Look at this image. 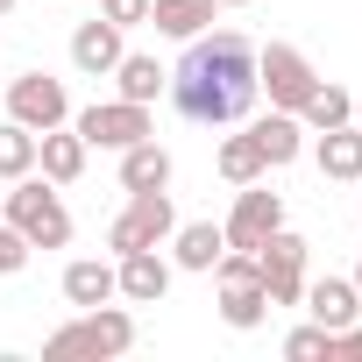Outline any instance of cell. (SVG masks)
<instances>
[{"instance_id": "6da1fadb", "label": "cell", "mask_w": 362, "mask_h": 362, "mask_svg": "<svg viewBox=\"0 0 362 362\" xmlns=\"http://www.w3.org/2000/svg\"><path fill=\"white\" fill-rule=\"evenodd\" d=\"M170 100H177V114L199 121V128L249 121V107L263 100L256 93V43L242 29H199L185 43V57L170 64Z\"/></svg>"}, {"instance_id": "7a4b0ae2", "label": "cell", "mask_w": 362, "mask_h": 362, "mask_svg": "<svg viewBox=\"0 0 362 362\" xmlns=\"http://www.w3.org/2000/svg\"><path fill=\"white\" fill-rule=\"evenodd\" d=\"M135 348V313L128 305H86L71 327H57L50 341H43V355H57V362H71V355H93V362H114V355H128Z\"/></svg>"}, {"instance_id": "3957f363", "label": "cell", "mask_w": 362, "mask_h": 362, "mask_svg": "<svg viewBox=\"0 0 362 362\" xmlns=\"http://www.w3.org/2000/svg\"><path fill=\"white\" fill-rule=\"evenodd\" d=\"M8 228H22L29 235V249H64L71 242V214H64V199L50 192V177H15V192H8V214H0Z\"/></svg>"}, {"instance_id": "277c9868", "label": "cell", "mask_w": 362, "mask_h": 362, "mask_svg": "<svg viewBox=\"0 0 362 362\" xmlns=\"http://www.w3.org/2000/svg\"><path fill=\"white\" fill-rule=\"evenodd\" d=\"M170 228H177L170 192H128V206H121L114 228H107V249H114V256H128V249H163Z\"/></svg>"}, {"instance_id": "5b68a950", "label": "cell", "mask_w": 362, "mask_h": 362, "mask_svg": "<svg viewBox=\"0 0 362 362\" xmlns=\"http://www.w3.org/2000/svg\"><path fill=\"white\" fill-rule=\"evenodd\" d=\"M313 86H320V71H313V57H305V50H291V43L256 50V93H270V107L298 114V107L313 100Z\"/></svg>"}, {"instance_id": "8992f818", "label": "cell", "mask_w": 362, "mask_h": 362, "mask_svg": "<svg viewBox=\"0 0 362 362\" xmlns=\"http://www.w3.org/2000/svg\"><path fill=\"white\" fill-rule=\"evenodd\" d=\"M71 128L86 135V149H128V142H142V135H156V121H149V107H135V100H93V107H78L71 114Z\"/></svg>"}, {"instance_id": "52a82bcc", "label": "cell", "mask_w": 362, "mask_h": 362, "mask_svg": "<svg viewBox=\"0 0 362 362\" xmlns=\"http://www.w3.org/2000/svg\"><path fill=\"white\" fill-rule=\"evenodd\" d=\"M256 270H263L270 305H298V298H305V235L270 228V235L256 242Z\"/></svg>"}, {"instance_id": "ba28073f", "label": "cell", "mask_w": 362, "mask_h": 362, "mask_svg": "<svg viewBox=\"0 0 362 362\" xmlns=\"http://www.w3.org/2000/svg\"><path fill=\"white\" fill-rule=\"evenodd\" d=\"M8 121H22V128H64L71 121V93H64V78H50V71H22V78H8Z\"/></svg>"}, {"instance_id": "9c48e42d", "label": "cell", "mask_w": 362, "mask_h": 362, "mask_svg": "<svg viewBox=\"0 0 362 362\" xmlns=\"http://www.w3.org/2000/svg\"><path fill=\"white\" fill-rule=\"evenodd\" d=\"M270 228H284V192H270L263 177H256V185H235V206H228V221H221L228 249H256Z\"/></svg>"}, {"instance_id": "30bf717a", "label": "cell", "mask_w": 362, "mask_h": 362, "mask_svg": "<svg viewBox=\"0 0 362 362\" xmlns=\"http://www.w3.org/2000/svg\"><path fill=\"white\" fill-rule=\"evenodd\" d=\"M163 291H170V263H163L156 249L114 256V298H128V305H163Z\"/></svg>"}, {"instance_id": "8fae6325", "label": "cell", "mask_w": 362, "mask_h": 362, "mask_svg": "<svg viewBox=\"0 0 362 362\" xmlns=\"http://www.w3.org/2000/svg\"><path fill=\"white\" fill-rule=\"evenodd\" d=\"M121 57H128V29H121V22L100 15V22H78V29H71V64H78L86 78H107Z\"/></svg>"}, {"instance_id": "7c38bea8", "label": "cell", "mask_w": 362, "mask_h": 362, "mask_svg": "<svg viewBox=\"0 0 362 362\" xmlns=\"http://www.w3.org/2000/svg\"><path fill=\"white\" fill-rule=\"evenodd\" d=\"M327 334L334 327H348V320H362V291H355V277H305V298H298Z\"/></svg>"}, {"instance_id": "4fadbf2b", "label": "cell", "mask_w": 362, "mask_h": 362, "mask_svg": "<svg viewBox=\"0 0 362 362\" xmlns=\"http://www.w3.org/2000/svg\"><path fill=\"white\" fill-rule=\"evenodd\" d=\"M36 163H43V177L50 185H78L86 177V135L64 121V128H43L36 135Z\"/></svg>"}, {"instance_id": "5bb4252c", "label": "cell", "mask_w": 362, "mask_h": 362, "mask_svg": "<svg viewBox=\"0 0 362 362\" xmlns=\"http://www.w3.org/2000/svg\"><path fill=\"white\" fill-rule=\"evenodd\" d=\"M170 249H177V270L214 277V263L228 256V235H221L214 221H177V228H170Z\"/></svg>"}, {"instance_id": "9a60e30c", "label": "cell", "mask_w": 362, "mask_h": 362, "mask_svg": "<svg viewBox=\"0 0 362 362\" xmlns=\"http://www.w3.org/2000/svg\"><path fill=\"white\" fill-rule=\"evenodd\" d=\"M249 135H256V149H263V163H270V170L298 163V149H305V121H298V114H284V107H270L263 121H249Z\"/></svg>"}, {"instance_id": "2e32d148", "label": "cell", "mask_w": 362, "mask_h": 362, "mask_svg": "<svg viewBox=\"0 0 362 362\" xmlns=\"http://www.w3.org/2000/svg\"><path fill=\"white\" fill-rule=\"evenodd\" d=\"M163 185H170V149L156 135L128 142L121 149V192H163Z\"/></svg>"}, {"instance_id": "e0dca14e", "label": "cell", "mask_w": 362, "mask_h": 362, "mask_svg": "<svg viewBox=\"0 0 362 362\" xmlns=\"http://www.w3.org/2000/svg\"><path fill=\"white\" fill-rule=\"evenodd\" d=\"M313 156H320V177H334V185H355V177H362V121L327 128Z\"/></svg>"}, {"instance_id": "ac0fdd59", "label": "cell", "mask_w": 362, "mask_h": 362, "mask_svg": "<svg viewBox=\"0 0 362 362\" xmlns=\"http://www.w3.org/2000/svg\"><path fill=\"white\" fill-rule=\"evenodd\" d=\"M107 78H114V86H121V100H135V107H156V100L170 93V64H156V57H142V50H128Z\"/></svg>"}, {"instance_id": "d6986e66", "label": "cell", "mask_w": 362, "mask_h": 362, "mask_svg": "<svg viewBox=\"0 0 362 362\" xmlns=\"http://www.w3.org/2000/svg\"><path fill=\"white\" fill-rule=\"evenodd\" d=\"M214 15H221V0H149V22L170 43H192L199 29H214Z\"/></svg>"}, {"instance_id": "ffe728a7", "label": "cell", "mask_w": 362, "mask_h": 362, "mask_svg": "<svg viewBox=\"0 0 362 362\" xmlns=\"http://www.w3.org/2000/svg\"><path fill=\"white\" fill-rule=\"evenodd\" d=\"M221 320H228L235 334H256V327L270 320V291H263V277H235V284H221Z\"/></svg>"}, {"instance_id": "44dd1931", "label": "cell", "mask_w": 362, "mask_h": 362, "mask_svg": "<svg viewBox=\"0 0 362 362\" xmlns=\"http://www.w3.org/2000/svg\"><path fill=\"white\" fill-rule=\"evenodd\" d=\"M64 298L86 313V305H107L114 298V263H100V256H78V263H64Z\"/></svg>"}, {"instance_id": "7402d4cb", "label": "cell", "mask_w": 362, "mask_h": 362, "mask_svg": "<svg viewBox=\"0 0 362 362\" xmlns=\"http://www.w3.org/2000/svg\"><path fill=\"white\" fill-rule=\"evenodd\" d=\"M214 163H221V177H228V185H256V177L270 170L249 128H242V135H221V149H214Z\"/></svg>"}, {"instance_id": "603a6c76", "label": "cell", "mask_w": 362, "mask_h": 362, "mask_svg": "<svg viewBox=\"0 0 362 362\" xmlns=\"http://www.w3.org/2000/svg\"><path fill=\"white\" fill-rule=\"evenodd\" d=\"M298 121H305L313 135H327V128L355 121V93H348V86H327V78H320V86H313V100L298 107Z\"/></svg>"}, {"instance_id": "cb8c5ba5", "label": "cell", "mask_w": 362, "mask_h": 362, "mask_svg": "<svg viewBox=\"0 0 362 362\" xmlns=\"http://www.w3.org/2000/svg\"><path fill=\"white\" fill-rule=\"evenodd\" d=\"M36 170V128H22V121H0V177H29Z\"/></svg>"}, {"instance_id": "d4e9b609", "label": "cell", "mask_w": 362, "mask_h": 362, "mask_svg": "<svg viewBox=\"0 0 362 362\" xmlns=\"http://www.w3.org/2000/svg\"><path fill=\"white\" fill-rule=\"evenodd\" d=\"M284 355H291V362H320V355H334V334H327L320 320H305V327L284 334Z\"/></svg>"}, {"instance_id": "484cf974", "label": "cell", "mask_w": 362, "mask_h": 362, "mask_svg": "<svg viewBox=\"0 0 362 362\" xmlns=\"http://www.w3.org/2000/svg\"><path fill=\"white\" fill-rule=\"evenodd\" d=\"M29 256H36V249H29V235L0 221V277H15V270H29Z\"/></svg>"}, {"instance_id": "4316f807", "label": "cell", "mask_w": 362, "mask_h": 362, "mask_svg": "<svg viewBox=\"0 0 362 362\" xmlns=\"http://www.w3.org/2000/svg\"><path fill=\"white\" fill-rule=\"evenodd\" d=\"M100 15L121 22V29H142V22H149V0H100Z\"/></svg>"}, {"instance_id": "83f0119b", "label": "cell", "mask_w": 362, "mask_h": 362, "mask_svg": "<svg viewBox=\"0 0 362 362\" xmlns=\"http://www.w3.org/2000/svg\"><path fill=\"white\" fill-rule=\"evenodd\" d=\"M334 355H362V320H348V327H334Z\"/></svg>"}, {"instance_id": "f1b7e54d", "label": "cell", "mask_w": 362, "mask_h": 362, "mask_svg": "<svg viewBox=\"0 0 362 362\" xmlns=\"http://www.w3.org/2000/svg\"><path fill=\"white\" fill-rule=\"evenodd\" d=\"M0 15H15V0H0Z\"/></svg>"}, {"instance_id": "f546056e", "label": "cell", "mask_w": 362, "mask_h": 362, "mask_svg": "<svg viewBox=\"0 0 362 362\" xmlns=\"http://www.w3.org/2000/svg\"><path fill=\"white\" fill-rule=\"evenodd\" d=\"M221 8H249V0H221Z\"/></svg>"}, {"instance_id": "4dcf8cb0", "label": "cell", "mask_w": 362, "mask_h": 362, "mask_svg": "<svg viewBox=\"0 0 362 362\" xmlns=\"http://www.w3.org/2000/svg\"><path fill=\"white\" fill-rule=\"evenodd\" d=\"M355 291H362V263H355Z\"/></svg>"}, {"instance_id": "1f68e13d", "label": "cell", "mask_w": 362, "mask_h": 362, "mask_svg": "<svg viewBox=\"0 0 362 362\" xmlns=\"http://www.w3.org/2000/svg\"><path fill=\"white\" fill-rule=\"evenodd\" d=\"M355 121H362V100H355Z\"/></svg>"}, {"instance_id": "d6a6232c", "label": "cell", "mask_w": 362, "mask_h": 362, "mask_svg": "<svg viewBox=\"0 0 362 362\" xmlns=\"http://www.w3.org/2000/svg\"><path fill=\"white\" fill-rule=\"evenodd\" d=\"M355 221H362V206H355Z\"/></svg>"}]
</instances>
